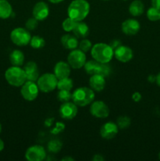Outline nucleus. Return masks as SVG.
Instances as JSON below:
<instances>
[{
	"instance_id": "f257e3e1",
	"label": "nucleus",
	"mask_w": 160,
	"mask_h": 161,
	"mask_svg": "<svg viewBox=\"0 0 160 161\" xmlns=\"http://www.w3.org/2000/svg\"><path fill=\"white\" fill-rule=\"evenodd\" d=\"M89 3L86 0H73L67 8V15L75 21H82L89 14Z\"/></svg>"
},
{
	"instance_id": "f03ea898",
	"label": "nucleus",
	"mask_w": 160,
	"mask_h": 161,
	"mask_svg": "<svg viewBox=\"0 0 160 161\" xmlns=\"http://www.w3.org/2000/svg\"><path fill=\"white\" fill-rule=\"evenodd\" d=\"M91 56L100 63H109L114 57V50L109 44L99 42L91 48Z\"/></svg>"
},
{
	"instance_id": "7ed1b4c3",
	"label": "nucleus",
	"mask_w": 160,
	"mask_h": 161,
	"mask_svg": "<svg viewBox=\"0 0 160 161\" xmlns=\"http://www.w3.org/2000/svg\"><path fill=\"white\" fill-rule=\"evenodd\" d=\"M95 97L94 91L91 88L82 86L77 88L72 93V100L76 105L84 107L93 102Z\"/></svg>"
},
{
	"instance_id": "20e7f679",
	"label": "nucleus",
	"mask_w": 160,
	"mask_h": 161,
	"mask_svg": "<svg viewBox=\"0 0 160 161\" xmlns=\"http://www.w3.org/2000/svg\"><path fill=\"white\" fill-rule=\"evenodd\" d=\"M5 78L7 83L13 86H21L27 81L26 75L24 69L20 66H13L6 69Z\"/></svg>"
},
{
	"instance_id": "39448f33",
	"label": "nucleus",
	"mask_w": 160,
	"mask_h": 161,
	"mask_svg": "<svg viewBox=\"0 0 160 161\" xmlns=\"http://www.w3.org/2000/svg\"><path fill=\"white\" fill-rule=\"evenodd\" d=\"M58 79L54 73H45L39 77L37 85L39 91L44 93H49L54 91L57 86Z\"/></svg>"
},
{
	"instance_id": "423d86ee",
	"label": "nucleus",
	"mask_w": 160,
	"mask_h": 161,
	"mask_svg": "<svg viewBox=\"0 0 160 161\" xmlns=\"http://www.w3.org/2000/svg\"><path fill=\"white\" fill-rule=\"evenodd\" d=\"M31 36L28 29L24 28H16L11 31L10 39L15 45L24 47L30 43Z\"/></svg>"
},
{
	"instance_id": "0eeeda50",
	"label": "nucleus",
	"mask_w": 160,
	"mask_h": 161,
	"mask_svg": "<svg viewBox=\"0 0 160 161\" xmlns=\"http://www.w3.org/2000/svg\"><path fill=\"white\" fill-rule=\"evenodd\" d=\"M39 86L36 84L35 82L27 80L21 86L20 94L24 100L32 102L37 98L38 95H39Z\"/></svg>"
},
{
	"instance_id": "6e6552de",
	"label": "nucleus",
	"mask_w": 160,
	"mask_h": 161,
	"mask_svg": "<svg viewBox=\"0 0 160 161\" xmlns=\"http://www.w3.org/2000/svg\"><path fill=\"white\" fill-rule=\"evenodd\" d=\"M86 61V54L81 50H72L67 56V63L71 68L74 69H79L84 66Z\"/></svg>"
},
{
	"instance_id": "1a4fd4ad",
	"label": "nucleus",
	"mask_w": 160,
	"mask_h": 161,
	"mask_svg": "<svg viewBox=\"0 0 160 161\" xmlns=\"http://www.w3.org/2000/svg\"><path fill=\"white\" fill-rule=\"evenodd\" d=\"M46 157L44 147L39 145L30 146L25 153V158L28 161H42L45 160Z\"/></svg>"
},
{
	"instance_id": "9d476101",
	"label": "nucleus",
	"mask_w": 160,
	"mask_h": 161,
	"mask_svg": "<svg viewBox=\"0 0 160 161\" xmlns=\"http://www.w3.org/2000/svg\"><path fill=\"white\" fill-rule=\"evenodd\" d=\"M91 115L96 118L104 119L109 116V108L108 105L102 101H96L92 102L89 108Z\"/></svg>"
},
{
	"instance_id": "9b49d317",
	"label": "nucleus",
	"mask_w": 160,
	"mask_h": 161,
	"mask_svg": "<svg viewBox=\"0 0 160 161\" xmlns=\"http://www.w3.org/2000/svg\"><path fill=\"white\" fill-rule=\"evenodd\" d=\"M60 116L64 119H72L78 113V105L74 102H64L59 108Z\"/></svg>"
},
{
	"instance_id": "f8f14e48",
	"label": "nucleus",
	"mask_w": 160,
	"mask_h": 161,
	"mask_svg": "<svg viewBox=\"0 0 160 161\" xmlns=\"http://www.w3.org/2000/svg\"><path fill=\"white\" fill-rule=\"evenodd\" d=\"M114 56L120 62L126 63L132 60L133 57V52L130 47L121 45L114 50Z\"/></svg>"
},
{
	"instance_id": "ddd939ff",
	"label": "nucleus",
	"mask_w": 160,
	"mask_h": 161,
	"mask_svg": "<svg viewBox=\"0 0 160 161\" xmlns=\"http://www.w3.org/2000/svg\"><path fill=\"white\" fill-rule=\"evenodd\" d=\"M33 17L38 20H44L50 14V8L45 2H39L33 7Z\"/></svg>"
},
{
	"instance_id": "4468645a",
	"label": "nucleus",
	"mask_w": 160,
	"mask_h": 161,
	"mask_svg": "<svg viewBox=\"0 0 160 161\" xmlns=\"http://www.w3.org/2000/svg\"><path fill=\"white\" fill-rule=\"evenodd\" d=\"M119 132V127L114 122H107L101 127L100 134L104 139H112Z\"/></svg>"
},
{
	"instance_id": "2eb2a0df",
	"label": "nucleus",
	"mask_w": 160,
	"mask_h": 161,
	"mask_svg": "<svg viewBox=\"0 0 160 161\" xmlns=\"http://www.w3.org/2000/svg\"><path fill=\"white\" fill-rule=\"evenodd\" d=\"M122 31L127 36H134L141 29V25L136 19H127L122 24Z\"/></svg>"
},
{
	"instance_id": "dca6fc26",
	"label": "nucleus",
	"mask_w": 160,
	"mask_h": 161,
	"mask_svg": "<svg viewBox=\"0 0 160 161\" xmlns=\"http://www.w3.org/2000/svg\"><path fill=\"white\" fill-rule=\"evenodd\" d=\"M26 75V79L28 81L36 82L39 77V71L38 65L34 61H28L24 67Z\"/></svg>"
},
{
	"instance_id": "f3484780",
	"label": "nucleus",
	"mask_w": 160,
	"mask_h": 161,
	"mask_svg": "<svg viewBox=\"0 0 160 161\" xmlns=\"http://www.w3.org/2000/svg\"><path fill=\"white\" fill-rule=\"evenodd\" d=\"M53 73L58 80L69 77L71 74V66L67 62L59 61L56 63L53 69Z\"/></svg>"
},
{
	"instance_id": "a211bd4d",
	"label": "nucleus",
	"mask_w": 160,
	"mask_h": 161,
	"mask_svg": "<svg viewBox=\"0 0 160 161\" xmlns=\"http://www.w3.org/2000/svg\"><path fill=\"white\" fill-rule=\"evenodd\" d=\"M105 77L99 75V74H94L91 75L89 79V86L92 90L95 91H101L104 89L105 84Z\"/></svg>"
},
{
	"instance_id": "6ab92c4d",
	"label": "nucleus",
	"mask_w": 160,
	"mask_h": 161,
	"mask_svg": "<svg viewBox=\"0 0 160 161\" xmlns=\"http://www.w3.org/2000/svg\"><path fill=\"white\" fill-rule=\"evenodd\" d=\"M61 42L63 47L67 50H75L78 47V38L71 34H65L61 37Z\"/></svg>"
},
{
	"instance_id": "aec40b11",
	"label": "nucleus",
	"mask_w": 160,
	"mask_h": 161,
	"mask_svg": "<svg viewBox=\"0 0 160 161\" xmlns=\"http://www.w3.org/2000/svg\"><path fill=\"white\" fill-rule=\"evenodd\" d=\"M72 31H73L74 35L77 38L84 39V38H86L89 35V26L85 22H83V20L82 21H77L76 25H75V28H74Z\"/></svg>"
},
{
	"instance_id": "412c9836",
	"label": "nucleus",
	"mask_w": 160,
	"mask_h": 161,
	"mask_svg": "<svg viewBox=\"0 0 160 161\" xmlns=\"http://www.w3.org/2000/svg\"><path fill=\"white\" fill-rule=\"evenodd\" d=\"M144 11V3L141 0H134L129 6V12L133 17H139V16L142 15Z\"/></svg>"
},
{
	"instance_id": "4be33fe9",
	"label": "nucleus",
	"mask_w": 160,
	"mask_h": 161,
	"mask_svg": "<svg viewBox=\"0 0 160 161\" xmlns=\"http://www.w3.org/2000/svg\"><path fill=\"white\" fill-rule=\"evenodd\" d=\"M9 61L13 66H21L24 61V54L21 50H14L9 54Z\"/></svg>"
},
{
	"instance_id": "5701e85b",
	"label": "nucleus",
	"mask_w": 160,
	"mask_h": 161,
	"mask_svg": "<svg viewBox=\"0 0 160 161\" xmlns=\"http://www.w3.org/2000/svg\"><path fill=\"white\" fill-rule=\"evenodd\" d=\"M13 14V8L7 0H0V18L8 19Z\"/></svg>"
},
{
	"instance_id": "b1692460",
	"label": "nucleus",
	"mask_w": 160,
	"mask_h": 161,
	"mask_svg": "<svg viewBox=\"0 0 160 161\" xmlns=\"http://www.w3.org/2000/svg\"><path fill=\"white\" fill-rule=\"evenodd\" d=\"M99 65H100V62L95 61V60H90V61H86L84 64V69L86 72V73L89 75H94V74H97L99 69Z\"/></svg>"
},
{
	"instance_id": "393cba45",
	"label": "nucleus",
	"mask_w": 160,
	"mask_h": 161,
	"mask_svg": "<svg viewBox=\"0 0 160 161\" xmlns=\"http://www.w3.org/2000/svg\"><path fill=\"white\" fill-rule=\"evenodd\" d=\"M56 87L58 88V90H66V91H71V90L73 87V81L69 77L58 80Z\"/></svg>"
},
{
	"instance_id": "a878e982",
	"label": "nucleus",
	"mask_w": 160,
	"mask_h": 161,
	"mask_svg": "<svg viewBox=\"0 0 160 161\" xmlns=\"http://www.w3.org/2000/svg\"><path fill=\"white\" fill-rule=\"evenodd\" d=\"M45 44V39L39 36H33V37H31V40H30V45H31V47L33 49H36V50H39V49L44 47Z\"/></svg>"
},
{
	"instance_id": "bb28decb",
	"label": "nucleus",
	"mask_w": 160,
	"mask_h": 161,
	"mask_svg": "<svg viewBox=\"0 0 160 161\" xmlns=\"http://www.w3.org/2000/svg\"><path fill=\"white\" fill-rule=\"evenodd\" d=\"M47 148L50 152L53 153H56L62 148V142L59 139H53L49 142Z\"/></svg>"
},
{
	"instance_id": "cd10ccee",
	"label": "nucleus",
	"mask_w": 160,
	"mask_h": 161,
	"mask_svg": "<svg viewBox=\"0 0 160 161\" xmlns=\"http://www.w3.org/2000/svg\"><path fill=\"white\" fill-rule=\"evenodd\" d=\"M147 17L151 21H157L160 19V10L152 6L147 10Z\"/></svg>"
},
{
	"instance_id": "c85d7f7f",
	"label": "nucleus",
	"mask_w": 160,
	"mask_h": 161,
	"mask_svg": "<svg viewBox=\"0 0 160 161\" xmlns=\"http://www.w3.org/2000/svg\"><path fill=\"white\" fill-rule=\"evenodd\" d=\"M72 94L70 91H66V90H59V92L57 93V99L61 102H67L72 99Z\"/></svg>"
},
{
	"instance_id": "c756f323",
	"label": "nucleus",
	"mask_w": 160,
	"mask_h": 161,
	"mask_svg": "<svg viewBox=\"0 0 160 161\" xmlns=\"http://www.w3.org/2000/svg\"><path fill=\"white\" fill-rule=\"evenodd\" d=\"M130 124H131V119L126 116H119L117 119V122H116V124L120 129L127 128V127H130Z\"/></svg>"
},
{
	"instance_id": "7c9ffc66",
	"label": "nucleus",
	"mask_w": 160,
	"mask_h": 161,
	"mask_svg": "<svg viewBox=\"0 0 160 161\" xmlns=\"http://www.w3.org/2000/svg\"><path fill=\"white\" fill-rule=\"evenodd\" d=\"M76 22L77 21H75V20H73V19L71 18V17H67V18H66L62 23L63 29L65 31H67V32L72 31L74 28H75V25H76Z\"/></svg>"
},
{
	"instance_id": "2f4dec72",
	"label": "nucleus",
	"mask_w": 160,
	"mask_h": 161,
	"mask_svg": "<svg viewBox=\"0 0 160 161\" xmlns=\"http://www.w3.org/2000/svg\"><path fill=\"white\" fill-rule=\"evenodd\" d=\"M111 66L108 64V63H100L97 74L104 77H107L111 73Z\"/></svg>"
},
{
	"instance_id": "473e14b6",
	"label": "nucleus",
	"mask_w": 160,
	"mask_h": 161,
	"mask_svg": "<svg viewBox=\"0 0 160 161\" xmlns=\"http://www.w3.org/2000/svg\"><path fill=\"white\" fill-rule=\"evenodd\" d=\"M91 48H92V42H90V40H89V39H85L84 38V39L78 43V49L81 50L82 51L84 52V53L90 50Z\"/></svg>"
},
{
	"instance_id": "72a5a7b5",
	"label": "nucleus",
	"mask_w": 160,
	"mask_h": 161,
	"mask_svg": "<svg viewBox=\"0 0 160 161\" xmlns=\"http://www.w3.org/2000/svg\"><path fill=\"white\" fill-rule=\"evenodd\" d=\"M38 21L39 20L35 18V17L29 18L26 21V24H25L26 28L28 31H33V30H35L38 27Z\"/></svg>"
},
{
	"instance_id": "f704fd0d",
	"label": "nucleus",
	"mask_w": 160,
	"mask_h": 161,
	"mask_svg": "<svg viewBox=\"0 0 160 161\" xmlns=\"http://www.w3.org/2000/svg\"><path fill=\"white\" fill-rule=\"evenodd\" d=\"M64 128H65V126H64V124L63 123L57 122L56 124V126H55L54 128L51 130V133L53 134V135H57V134L62 132L64 130Z\"/></svg>"
},
{
	"instance_id": "c9c22d12",
	"label": "nucleus",
	"mask_w": 160,
	"mask_h": 161,
	"mask_svg": "<svg viewBox=\"0 0 160 161\" xmlns=\"http://www.w3.org/2000/svg\"><path fill=\"white\" fill-rule=\"evenodd\" d=\"M109 45L110 47L115 50L116 48L120 47V46L122 45V43H121V41L119 40V39H113V40H111V42H110Z\"/></svg>"
},
{
	"instance_id": "e433bc0d",
	"label": "nucleus",
	"mask_w": 160,
	"mask_h": 161,
	"mask_svg": "<svg viewBox=\"0 0 160 161\" xmlns=\"http://www.w3.org/2000/svg\"><path fill=\"white\" fill-rule=\"evenodd\" d=\"M132 99L135 102H138L141 100V94L139 92H134L132 95Z\"/></svg>"
},
{
	"instance_id": "4c0bfd02",
	"label": "nucleus",
	"mask_w": 160,
	"mask_h": 161,
	"mask_svg": "<svg viewBox=\"0 0 160 161\" xmlns=\"http://www.w3.org/2000/svg\"><path fill=\"white\" fill-rule=\"evenodd\" d=\"M152 6L160 10V0H152Z\"/></svg>"
},
{
	"instance_id": "58836bf2",
	"label": "nucleus",
	"mask_w": 160,
	"mask_h": 161,
	"mask_svg": "<svg viewBox=\"0 0 160 161\" xmlns=\"http://www.w3.org/2000/svg\"><path fill=\"white\" fill-rule=\"evenodd\" d=\"M93 160H94V161H102V160H104V158L102 157L101 155L97 154V155L94 156V157L93 158Z\"/></svg>"
},
{
	"instance_id": "ea45409f",
	"label": "nucleus",
	"mask_w": 160,
	"mask_h": 161,
	"mask_svg": "<svg viewBox=\"0 0 160 161\" xmlns=\"http://www.w3.org/2000/svg\"><path fill=\"white\" fill-rule=\"evenodd\" d=\"M147 80H148L150 83H154L156 80V76L154 75H150L148 77H147Z\"/></svg>"
},
{
	"instance_id": "a19ab883",
	"label": "nucleus",
	"mask_w": 160,
	"mask_h": 161,
	"mask_svg": "<svg viewBox=\"0 0 160 161\" xmlns=\"http://www.w3.org/2000/svg\"><path fill=\"white\" fill-rule=\"evenodd\" d=\"M155 82H156L157 85L160 87V72L156 75V80H155Z\"/></svg>"
},
{
	"instance_id": "79ce46f5",
	"label": "nucleus",
	"mask_w": 160,
	"mask_h": 161,
	"mask_svg": "<svg viewBox=\"0 0 160 161\" xmlns=\"http://www.w3.org/2000/svg\"><path fill=\"white\" fill-rule=\"evenodd\" d=\"M4 147H5V145H4V142H3V140L0 138V152H2V151L4 149Z\"/></svg>"
},
{
	"instance_id": "37998d69",
	"label": "nucleus",
	"mask_w": 160,
	"mask_h": 161,
	"mask_svg": "<svg viewBox=\"0 0 160 161\" xmlns=\"http://www.w3.org/2000/svg\"><path fill=\"white\" fill-rule=\"evenodd\" d=\"M49 2H50L51 3H53V4H57V3H61V2H63L64 0H48Z\"/></svg>"
},
{
	"instance_id": "c03bdc74",
	"label": "nucleus",
	"mask_w": 160,
	"mask_h": 161,
	"mask_svg": "<svg viewBox=\"0 0 160 161\" xmlns=\"http://www.w3.org/2000/svg\"><path fill=\"white\" fill-rule=\"evenodd\" d=\"M62 160H74L73 158H70V157H64L62 159Z\"/></svg>"
},
{
	"instance_id": "a18cd8bd",
	"label": "nucleus",
	"mask_w": 160,
	"mask_h": 161,
	"mask_svg": "<svg viewBox=\"0 0 160 161\" xmlns=\"http://www.w3.org/2000/svg\"><path fill=\"white\" fill-rule=\"evenodd\" d=\"M2 132V125H1V124H0V133H1Z\"/></svg>"
},
{
	"instance_id": "49530a36",
	"label": "nucleus",
	"mask_w": 160,
	"mask_h": 161,
	"mask_svg": "<svg viewBox=\"0 0 160 161\" xmlns=\"http://www.w3.org/2000/svg\"><path fill=\"white\" fill-rule=\"evenodd\" d=\"M158 159L160 160V152H159V153H158Z\"/></svg>"
},
{
	"instance_id": "de8ad7c7",
	"label": "nucleus",
	"mask_w": 160,
	"mask_h": 161,
	"mask_svg": "<svg viewBox=\"0 0 160 161\" xmlns=\"http://www.w3.org/2000/svg\"><path fill=\"white\" fill-rule=\"evenodd\" d=\"M122 1H127V0H122Z\"/></svg>"
},
{
	"instance_id": "09e8293b",
	"label": "nucleus",
	"mask_w": 160,
	"mask_h": 161,
	"mask_svg": "<svg viewBox=\"0 0 160 161\" xmlns=\"http://www.w3.org/2000/svg\"><path fill=\"white\" fill-rule=\"evenodd\" d=\"M104 1H108V0H104Z\"/></svg>"
},
{
	"instance_id": "8fccbe9b",
	"label": "nucleus",
	"mask_w": 160,
	"mask_h": 161,
	"mask_svg": "<svg viewBox=\"0 0 160 161\" xmlns=\"http://www.w3.org/2000/svg\"><path fill=\"white\" fill-rule=\"evenodd\" d=\"M159 20H160V19H159Z\"/></svg>"
}]
</instances>
